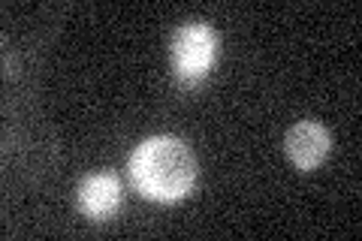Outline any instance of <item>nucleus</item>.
I'll return each instance as SVG.
<instances>
[{
	"mask_svg": "<svg viewBox=\"0 0 362 241\" xmlns=\"http://www.w3.org/2000/svg\"><path fill=\"white\" fill-rule=\"evenodd\" d=\"M130 175L136 190L154 202H175L194 190L197 160L175 136H154L130 157Z\"/></svg>",
	"mask_w": 362,
	"mask_h": 241,
	"instance_id": "obj_1",
	"label": "nucleus"
},
{
	"mask_svg": "<svg viewBox=\"0 0 362 241\" xmlns=\"http://www.w3.org/2000/svg\"><path fill=\"white\" fill-rule=\"evenodd\" d=\"M214 52H218V40H214V30L209 25L190 21V25L181 28L173 40V64L181 82H202L214 64Z\"/></svg>",
	"mask_w": 362,
	"mask_h": 241,
	"instance_id": "obj_2",
	"label": "nucleus"
},
{
	"mask_svg": "<svg viewBox=\"0 0 362 241\" xmlns=\"http://www.w3.org/2000/svg\"><path fill=\"white\" fill-rule=\"evenodd\" d=\"M287 157L296 163L299 169H314L320 166L326 154H329V133H326V127H320V124L314 121H299L296 127H290L287 133Z\"/></svg>",
	"mask_w": 362,
	"mask_h": 241,
	"instance_id": "obj_3",
	"label": "nucleus"
},
{
	"mask_svg": "<svg viewBox=\"0 0 362 241\" xmlns=\"http://www.w3.org/2000/svg\"><path fill=\"white\" fill-rule=\"evenodd\" d=\"M121 205V181L109 172H100V175H90L82 181L78 187V208L94 221H106L118 211Z\"/></svg>",
	"mask_w": 362,
	"mask_h": 241,
	"instance_id": "obj_4",
	"label": "nucleus"
}]
</instances>
